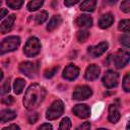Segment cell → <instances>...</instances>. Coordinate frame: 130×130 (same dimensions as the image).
<instances>
[{
  "label": "cell",
  "mask_w": 130,
  "mask_h": 130,
  "mask_svg": "<svg viewBox=\"0 0 130 130\" xmlns=\"http://www.w3.org/2000/svg\"><path fill=\"white\" fill-rule=\"evenodd\" d=\"M91 94H92V90L89 86L80 85L75 88V90L72 93V98L77 101H83V100H86L89 96H91Z\"/></svg>",
  "instance_id": "obj_8"
},
{
  "label": "cell",
  "mask_w": 130,
  "mask_h": 130,
  "mask_svg": "<svg viewBox=\"0 0 130 130\" xmlns=\"http://www.w3.org/2000/svg\"><path fill=\"white\" fill-rule=\"evenodd\" d=\"M16 117V113L12 110H9V109H6V110H3L1 113H0V123H6V122H9L13 119H15Z\"/></svg>",
  "instance_id": "obj_17"
},
{
  "label": "cell",
  "mask_w": 130,
  "mask_h": 130,
  "mask_svg": "<svg viewBox=\"0 0 130 130\" xmlns=\"http://www.w3.org/2000/svg\"><path fill=\"white\" fill-rule=\"evenodd\" d=\"M58 69H59L58 66L52 67V68H50V69H47V70H45V72H44V76H45L46 78H51V77H53V76L57 73Z\"/></svg>",
  "instance_id": "obj_27"
},
{
  "label": "cell",
  "mask_w": 130,
  "mask_h": 130,
  "mask_svg": "<svg viewBox=\"0 0 130 130\" xmlns=\"http://www.w3.org/2000/svg\"><path fill=\"white\" fill-rule=\"evenodd\" d=\"M6 3L12 9H19L23 4V0H6Z\"/></svg>",
  "instance_id": "obj_24"
},
{
  "label": "cell",
  "mask_w": 130,
  "mask_h": 130,
  "mask_svg": "<svg viewBox=\"0 0 130 130\" xmlns=\"http://www.w3.org/2000/svg\"><path fill=\"white\" fill-rule=\"evenodd\" d=\"M121 114L116 105H111L109 107V115H108V120L111 123H117L120 120Z\"/></svg>",
  "instance_id": "obj_14"
},
{
  "label": "cell",
  "mask_w": 130,
  "mask_h": 130,
  "mask_svg": "<svg viewBox=\"0 0 130 130\" xmlns=\"http://www.w3.org/2000/svg\"><path fill=\"white\" fill-rule=\"evenodd\" d=\"M41 51V43L38 38L30 37L24 45L23 53L26 57H36Z\"/></svg>",
  "instance_id": "obj_3"
},
{
  "label": "cell",
  "mask_w": 130,
  "mask_h": 130,
  "mask_svg": "<svg viewBox=\"0 0 130 130\" xmlns=\"http://www.w3.org/2000/svg\"><path fill=\"white\" fill-rule=\"evenodd\" d=\"M63 78L67 80H74L79 75V68L73 64H69L63 70Z\"/></svg>",
  "instance_id": "obj_10"
},
{
  "label": "cell",
  "mask_w": 130,
  "mask_h": 130,
  "mask_svg": "<svg viewBox=\"0 0 130 130\" xmlns=\"http://www.w3.org/2000/svg\"><path fill=\"white\" fill-rule=\"evenodd\" d=\"M108 43L106 42H102L95 46H92V47H88L87 49V52L88 54L90 55V57L92 58H96V57H100L101 55H103L107 50H108Z\"/></svg>",
  "instance_id": "obj_9"
},
{
  "label": "cell",
  "mask_w": 130,
  "mask_h": 130,
  "mask_svg": "<svg viewBox=\"0 0 130 130\" xmlns=\"http://www.w3.org/2000/svg\"><path fill=\"white\" fill-rule=\"evenodd\" d=\"M71 128V122H70V119L65 117L61 122H60V126H59V129L60 130H67V129H70Z\"/></svg>",
  "instance_id": "obj_26"
},
{
  "label": "cell",
  "mask_w": 130,
  "mask_h": 130,
  "mask_svg": "<svg viewBox=\"0 0 130 130\" xmlns=\"http://www.w3.org/2000/svg\"><path fill=\"white\" fill-rule=\"evenodd\" d=\"M45 0H31L28 4H27V10L28 11H36L38 10L44 3Z\"/></svg>",
  "instance_id": "obj_21"
},
{
  "label": "cell",
  "mask_w": 130,
  "mask_h": 130,
  "mask_svg": "<svg viewBox=\"0 0 130 130\" xmlns=\"http://www.w3.org/2000/svg\"><path fill=\"white\" fill-rule=\"evenodd\" d=\"M47 18H48L47 11H41L36 15V23L37 24H42L47 20Z\"/></svg>",
  "instance_id": "obj_23"
},
{
  "label": "cell",
  "mask_w": 130,
  "mask_h": 130,
  "mask_svg": "<svg viewBox=\"0 0 130 130\" xmlns=\"http://www.w3.org/2000/svg\"><path fill=\"white\" fill-rule=\"evenodd\" d=\"M113 21H114V16L111 13H106L101 16L99 20V26L103 29L108 28L113 24Z\"/></svg>",
  "instance_id": "obj_15"
},
{
  "label": "cell",
  "mask_w": 130,
  "mask_h": 130,
  "mask_svg": "<svg viewBox=\"0 0 130 130\" xmlns=\"http://www.w3.org/2000/svg\"><path fill=\"white\" fill-rule=\"evenodd\" d=\"M20 45V38L17 36H10L5 38L0 43V55L13 52L17 50V48Z\"/></svg>",
  "instance_id": "obj_2"
},
{
  "label": "cell",
  "mask_w": 130,
  "mask_h": 130,
  "mask_svg": "<svg viewBox=\"0 0 130 130\" xmlns=\"http://www.w3.org/2000/svg\"><path fill=\"white\" fill-rule=\"evenodd\" d=\"M118 82H119V74L117 72L109 70L105 73V75L103 77V84L107 88H113V87L117 86Z\"/></svg>",
  "instance_id": "obj_7"
},
{
  "label": "cell",
  "mask_w": 130,
  "mask_h": 130,
  "mask_svg": "<svg viewBox=\"0 0 130 130\" xmlns=\"http://www.w3.org/2000/svg\"><path fill=\"white\" fill-rule=\"evenodd\" d=\"M9 129H15V130H19V126L15 125V124H11V125H8L7 127L4 128V130H9Z\"/></svg>",
  "instance_id": "obj_37"
},
{
  "label": "cell",
  "mask_w": 130,
  "mask_h": 130,
  "mask_svg": "<svg viewBox=\"0 0 130 130\" xmlns=\"http://www.w3.org/2000/svg\"><path fill=\"white\" fill-rule=\"evenodd\" d=\"M76 24L80 27H90L92 25V19L89 15L86 14H81L80 16H78L75 20Z\"/></svg>",
  "instance_id": "obj_16"
},
{
  "label": "cell",
  "mask_w": 130,
  "mask_h": 130,
  "mask_svg": "<svg viewBox=\"0 0 130 130\" xmlns=\"http://www.w3.org/2000/svg\"><path fill=\"white\" fill-rule=\"evenodd\" d=\"M80 0H64V4H65V6H73V5H75L76 3H78Z\"/></svg>",
  "instance_id": "obj_34"
},
{
  "label": "cell",
  "mask_w": 130,
  "mask_h": 130,
  "mask_svg": "<svg viewBox=\"0 0 130 130\" xmlns=\"http://www.w3.org/2000/svg\"><path fill=\"white\" fill-rule=\"evenodd\" d=\"M7 13H8L7 9H5V8L0 9V19H2L4 16H6V15H7Z\"/></svg>",
  "instance_id": "obj_38"
},
{
  "label": "cell",
  "mask_w": 130,
  "mask_h": 130,
  "mask_svg": "<svg viewBox=\"0 0 130 130\" xmlns=\"http://www.w3.org/2000/svg\"><path fill=\"white\" fill-rule=\"evenodd\" d=\"M25 86V81L24 79L22 78H16L14 80V83H13V89H14V92L16 94H19L22 92L23 88Z\"/></svg>",
  "instance_id": "obj_20"
},
{
  "label": "cell",
  "mask_w": 130,
  "mask_h": 130,
  "mask_svg": "<svg viewBox=\"0 0 130 130\" xmlns=\"http://www.w3.org/2000/svg\"><path fill=\"white\" fill-rule=\"evenodd\" d=\"M89 128H90L89 122H84L83 124H81L80 126L77 127V129H89Z\"/></svg>",
  "instance_id": "obj_35"
},
{
  "label": "cell",
  "mask_w": 130,
  "mask_h": 130,
  "mask_svg": "<svg viewBox=\"0 0 130 130\" xmlns=\"http://www.w3.org/2000/svg\"><path fill=\"white\" fill-rule=\"evenodd\" d=\"M63 111H64V104H63V102L60 101V100H56V101H54L52 103V105L47 110L46 117L50 121L56 120L57 118H59L63 114Z\"/></svg>",
  "instance_id": "obj_4"
},
{
  "label": "cell",
  "mask_w": 130,
  "mask_h": 130,
  "mask_svg": "<svg viewBox=\"0 0 130 130\" xmlns=\"http://www.w3.org/2000/svg\"><path fill=\"white\" fill-rule=\"evenodd\" d=\"M39 129H40V130H43V129H48V130L50 129V130H51V129H52V125H50L49 123H45V124H42V125L39 127Z\"/></svg>",
  "instance_id": "obj_36"
},
{
  "label": "cell",
  "mask_w": 130,
  "mask_h": 130,
  "mask_svg": "<svg viewBox=\"0 0 130 130\" xmlns=\"http://www.w3.org/2000/svg\"><path fill=\"white\" fill-rule=\"evenodd\" d=\"M121 10L125 13H128L130 11V0H124L121 4Z\"/></svg>",
  "instance_id": "obj_31"
},
{
  "label": "cell",
  "mask_w": 130,
  "mask_h": 130,
  "mask_svg": "<svg viewBox=\"0 0 130 130\" xmlns=\"http://www.w3.org/2000/svg\"><path fill=\"white\" fill-rule=\"evenodd\" d=\"M61 23H62V18H61V16H60V15H54V16L50 19V21H49V23H48V25H47V30H48V31H52V30H54L55 28H57Z\"/></svg>",
  "instance_id": "obj_18"
},
{
  "label": "cell",
  "mask_w": 130,
  "mask_h": 130,
  "mask_svg": "<svg viewBox=\"0 0 130 130\" xmlns=\"http://www.w3.org/2000/svg\"><path fill=\"white\" fill-rule=\"evenodd\" d=\"M19 71L22 74H24L25 76L32 78L36 76V74L38 72V65H36V63L29 62V61L21 62L19 65Z\"/></svg>",
  "instance_id": "obj_6"
},
{
  "label": "cell",
  "mask_w": 130,
  "mask_h": 130,
  "mask_svg": "<svg viewBox=\"0 0 130 130\" xmlns=\"http://www.w3.org/2000/svg\"><path fill=\"white\" fill-rule=\"evenodd\" d=\"M129 41H130V37H129V31H125V34L122 36L121 38V43L122 45H124L126 48H129Z\"/></svg>",
  "instance_id": "obj_30"
},
{
  "label": "cell",
  "mask_w": 130,
  "mask_h": 130,
  "mask_svg": "<svg viewBox=\"0 0 130 130\" xmlns=\"http://www.w3.org/2000/svg\"><path fill=\"white\" fill-rule=\"evenodd\" d=\"M14 21H15V15L14 14H11L7 18H5L0 24V34L4 35V34H7L8 31H10L13 24H14Z\"/></svg>",
  "instance_id": "obj_13"
},
{
  "label": "cell",
  "mask_w": 130,
  "mask_h": 130,
  "mask_svg": "<svg viewBox=\"0 0 130 130\" xmlns=\"http://www.w3.org/2000/svg\"><path fill=\"white\" fill-rule=\"evenodd\" d=\"M9 91H10V81L7 79L4 82V84L0 87V95H4V94L8 93Z\"/></svg>",
  "instance_id": "obj_28"
},
{
  "label": "cell",
  "mask_w": 130,
  "mask_h": 130,
  "mask_svg": "<svg viewBox=\"0 0 130 130\" xmlns=\"http://www.w3.org/2000/svg\"><path fill=\"white\" fill-rule=\"evenodd\" d=\"M89 37V32L87 30H84V29H81V30H78L77 34H76V38L78 40V42L80 43H84Z\"/></svg>",
  "instance_id": "obj_22"
},
{
  "label": "cell",
  "mask_w": 130,
  "mask_h": 130,
  "mask_svg": "<svg viewBox=\"0 0 130 130\" xmlns=\"http://www.w3.org/2000/svg\"><path fill=\"white\" fill-rule=\"evenodd\" d=\"M2 78H3V72H2V70L0 69V81L2 80Z\"/></svg>",
  "instance_id": "obj_40"
},
{
  "label": "cell",
  "mask_w": 130,
  "mask_h": 130,
  "mask_svg": "<svg viewBox=\"0 0 130 130\" xmlns=\"http://www.w3.org/2000/svg\"><path fill=\"white\" fill-rule=\"evenodd\" d=\"M123 88H124V90L125 91H130V74L129 73H127L126 75H125V77H124V79H123Z\"/></svg>",
  "instance_id": "obj_29"
},
{
  "label": "cell",
  "mask_w": 130,
  "mask_h": 130,
  "mask_svg": "<svg viewBox=\"0 0 130 130\" xmlns=\"http://www.w3.org/2000/svg\"><path fill=\"white\" fill-rule=\"evenodd\" d=\"M95 5H96V0H84L80 5V9L86 12H90L94 10Z\"/></svg>",
  "instance_id": "obj_19"
},
{
  "label": "cell",
  "mask_w": 130,
  "mask_h": 130,
  "mask_svg": "<svg viewBox=\"0 0 130 130\" xmlns=\"http://www.w3.org/2000/svg\"><path fill=\"white\" fill-rule=\"evenodd\" d=\"M105 2L107 4H109V5H114V4H116L118 2V0H105Z\"/></svg>",
  "instance_id": "obj_39"
},
{
  "label": "cell",
  "mask_w": 130,
  "mask_h": 130,
  "mask_svg": "<svg viewBox=\"0 0 130 130\" xmlns=\"http://www.w3.org/2000/svg\"><path fill=\"white\" fill-rule=\"evenodd\" d=\"M46 96V89L40 84H31L25 91L23 98V106L26 110L31 111L38 108Z\"/></svg>",
  "instance_id": "obj_1"
},
{
  "label": "cell",
  "mask_w": 130,
  "mask_h": 130,
  "mask_svg": "<svg viewBox=\"0 0 130 130\" xmlns=\"http://www.w3.org/2000/svg\"><path fill=\"white\" fill-rule=\"evenodd\" d=\"M38 118H39L38 113H32V114H30V115L27 117V121H28V123H29V124H34V123H36V122H37Z\"/></svg>",
  "instance_id": "obj_33"
},
{
  "label": "cell",
  "mask_w": 130,
  "mask_h": 130,
  "mask_svg": "<svg viewBox=\"0 0 130 130\" xmlns=\"http://www.w3.org/2000/svg\"><path fill=\"white\" fill-rule=\"evenodd\" d=\"M72 112L76 117L81 119H85L90 115V109L84 104H78L74 106V108L72 109Z\"/></svg>",
  "instance_id": "obj_11"
},
{
  "label": "cell",
  "mask_w": 130,
  "mask_h": 130,
  "mask_svg": "<svg viewBox=\"0 0 130 130\" xmlns=\"http://www.w3.org/2000/svg\"><path fill=\"white\" fill-rule=\"evenodd\" d=\"M2 103H3L4 105H6V106H10V105H12V104L14 103V98L11 96V95L5 96V98L2 99Z\"/></svg>",
  "instance_id": "obj_32"
},
{
  "label": "cell",
  "mask_w": 130,
  "mask_h": 130,
  "mask_svg": "<svg viewBox=\"0 0 130 130\" xmlns=\"http://www.w3.org/2000/svg\"><path fill=\"white\" fill-rule=\"evenodd\" d=\"M100 72H101V69L98 65L95 64H90L86 70H85V74H84V77L86 80L88 81H93L95 79H98V77L100 76Z\"/></svg>",
  "instance_id": "obj_12"
},
{
  "label": "cell",
  "mask_w": 130,
  "mask_h": 130,
  "mask_svg": "<svg viewBox=\"0 0 130 130\" xmlns=\"http://www.w3.org/2000/svg\"><path fill=\"white\" fill-rule=\"evenodd\" d=\"M1 4H2V0H0V6H1Z\"/></svg>",
  "instance_id": "obj_41"
},
{
  "label": "cell",
  "mask_w": 130,
  "mask_h": 130,
  "mask_svg": "<svg viewBox=\"0 0 130 130\" xmlns=\"http://www.w3.org/2000/svg\"><path fill=\"white\" fill-rule=\"evenodd\" d=\"M118 28L119 30L121 31H129L130 29V21L128 19H124V20H121L118 24Z\"/></svg>",
  "instance_id": "obj_25"
},
{
  "label": "cell",
  "mask_w": 130,
  "mask_h": 130,
  "mask_svg": "<svg viewBox=\"0 0 130 130\" xmlns=\"http://www.w3.org/2000/svg\"><path fill=\"white\" fill-rule=\"evenodd\" d=\"M110 59H112V63L117 67V68H123L125 67L130 59L129 52L127 50H119L114 56H109Z\"/></svg>",
  "instance_id": "obj_5"
}]
</instances>
